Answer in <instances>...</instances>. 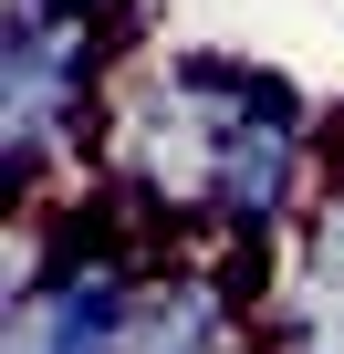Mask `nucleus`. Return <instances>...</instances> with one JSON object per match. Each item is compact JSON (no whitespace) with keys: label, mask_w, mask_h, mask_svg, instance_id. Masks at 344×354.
Instances as JSON below:
<instances>
[{"label":"nucleus","mask_w":344,"mask_h":354,"mask_svg":"<svg viewBox=\"0 0 344 354\" xmlns=\"http://www.w3.org/2000/svg\"><path fill=\"white\" fill-rule=\"evenodd\" d=\"M84 11H115V21H136V11H125V0H84Z\"/></svg>","instance_id":"obj_3"},{"label":"nucleus","mask_w":344,"mask_h":354,"mask_svg":"<svg viewBox=\"0 0 344 354\" xmlns=\"http://www.w3.org/2000/svg\"><path fill=\"white\" fill-rule=\"evenodd\" d=\"M334 136L323 115L251 63L178 53V42H125L94 125V198L146 219L156 240H219L271 261L334 188Z\"/></svg>","instance_id":"obj_1"},{"label":"nucleus","mask_w":344,"mask_h":354,"mask_svg":"<svg viewBox=\"0 0 344 354\" xmlns=\"http://www.w3.org/2000/svg\"><path fill=\"white\" fill-rule=\"evenodd\" d=\"M156 230L84 198L32 281L0 292V354H125L136 344V292L156 271Z\"/></svg>","instance_id":"obj_2"}]
</instances>
